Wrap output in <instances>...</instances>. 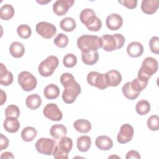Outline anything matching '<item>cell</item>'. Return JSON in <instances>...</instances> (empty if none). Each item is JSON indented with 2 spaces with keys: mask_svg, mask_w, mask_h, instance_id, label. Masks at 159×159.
<instances>
[{
  "mask_svg": "<svg viewBox=\"0 0 159 159\" xmlns=\"http://www.w3.org/2000/svg\"><path fill=\"white\" fill-rule=\"evenodd\" d=\"M37 134V132L34 127L28 126L25 127L21 132V138L24 141L29 142L35 139Z\"/></svg>",
  "mask_w": 159,
  "mask_h": 159,
  "instance_id": "obj_29",
  "label": "cell"
},
{
  "mask_svg": "<svg viewBox=\"0 0 159 159\" xmlns=\"http://www.w3.org/2000/svg\"><path fill=\"white\" fill-rule=\"evenodd\" d=\"M17 32L19 36L24 39L29 38L32 34L31 28L27 24H21L18 26Z\"/></svg>",
  "mask_w": 159,
  "mask_h": 159,
  "instance_id": "obj_35",
  "label": "cell"
},
{
  "mask_svg": "<svg viewBox=\"0 0 159 159\" xmlns=\"http://www.w3.org/2000/svg\"><path fill=\"white\" fill-rule=\"evenodd\" d=\"M159 2L158 0H143L141 3L142 12L147 14H153L158 9Z\"/></svg>",
  "mask_w": 159,
  "mask_h": 159,
  "instance_id": "obj_16",
  "label": "cell"
},
{
  "mask_svg": "<svg viewBox=\"0 0 159 159\" xmlns=\"http://www.w3.org/2000/svg\"><path fill=\"white\" fill-rule=\"evenodd\" d=\"M50 1H51V0H49V1H37V2L38 3L41 4H47V3H48V2H50Z\"/></svg>",
  "mask_w": 159,
  "mask_h": 159,
  "instance_id": "obj_48",
  "label": "cell"
},
{
  "mask_svg": "<svg viewBox=\"0 0 159 159\" xmlns=\"http://www.w3.org/2000/svg\"><path fill=\"white\" fill-rule=\"evenodd\" d=\"M118 2L124 6L128 9H133L137 7V0H123V1H118Z\"/></svg>",
  "mask_w": 159,
  "mask_h": 159,
  "instance_id": "obj_42",
  "label": "cell"
},
{
  "mask_svg": "<svg viewBox=\"0 0 159 159\" xmlns=\"http://www.w3.org/2000/svg\"><path fill=\"white\" fill-rule=\"evenodd\" d=\"M158 68L157 60L150 57H147L142 61V66L138 72L137 78L141 81L148 82V80L157 71Z\"/></svg>",
  "mask_w": 159,
  "mask_h": 159,
  "instance_id": "obj_3",
  "label": "cell"
},
{
  "mask_svg": "<svg viewBox=\"0 0 159 159\" xmlns=\"http://www.w3.org/2000/svg\"><path fill=\"white\" fill-rule=\"evenodd\" d=\"M101 37L92 35H83L78 38L77 46L83 53L98 50L102 47Z\"/></svg>",
  "mask_w": 159,
  "mask_h": 159,
  "instance_id": "obj_1",
  "label": "cell"
},
{
  "mask_svg": "<svg viewBox=\"0 0 159 159\" xmlns=\"http://www.w3.org/2000/svg\"><path fill=\"white\" fill-rule=\"evenodd\" d=\"M14 157L13 154L11 152H3L1 155V159H9V158H14Z\"/></svg>",
  "mask_w": 159,
  "mask_h": 159,
  "instance_id": "obj_46",
  "label": "cell"
},
{
  "mask_svg": "<svg viewBox=\"0 0 159 159\" xmlns=\"http://www.w3.org/2000/svg\"><path fill=\"white\" fill-rule=\"evenodd\" d=\"M18 83L25 91H30L35 89L37 81L36 78L30 72L24 71L18 75Z\"/></svg>",
  "mask_w": 159,
  "mask_h": 159,
  "instance_id": "obj_7",
  "label": "cell"
},
{
  "mask_svg": "<svg viewBox=\"0 0 159 159\" xmlns=\"http://www.w3.org/2000/svg\"><path fill=\"white\" fill-rule=\"evenodd\" d=\"M63 63L66 68H73L77 63V58L73 53H68L63 57Z\"/></svg>",
  "mask_w": 159,
  "mask_h": 159,
  "instance_id": "obj_38",
  "label": "cell"
},
{
  "mask_svg": "<svg viewBox=\"0 0 159 159\" xmlns=\"http://www.w3.org/2000/svg\"><path fill=\"white\" fill-rule=\"evenodd\" d=\"M96 146L101 150H109L113 146L112 140L106 135H101L95 140Z\"/></svg>",
  "mask_w": 159,
  "mask_h": 159,
  "instance_id": "obj_19",
  "label": "cell"
},
{
  "mask_svg": "<svg viewBox=\"0 0 159 159\" xmlns=\"http://www.w3.org/2000/svg\"><path fill=\"white\" fill-rule=\"evenodd\" d=\"M135 110L137 114L139 115H145L150 111V104L148 101L142 99L136 104Z\"/></svg>",
  "mask_w": 159,
  "mask_h": 159,
  "instance_id": "obj_33",
  "label": "cell"
},
{
  "mask_svg": "<svg viewBox=\"0 0 159 159\" xmlns=\"http://www.w3.org/2000/svg\"><path fill=\"white\" fill-rule=\"evenodd\" d=\"M14 15V9L11 4L3 5L0 9V17L2 20H7L11 19Z\"/></svg>",
  "mask_w": 159,
  "mask_h": 159,
  "instance_id": "obj_31",
  "label": "cell"
},
{
  "mask_svg": "<svg viewBox=\"0 0 159 159\" xmlns=\"http://www.w3.org/2000/svg\"><path fill=\"white\" fill-rule=\"evenodd\" d=\"M10 54L14 58H19L25 53V48L23 44L19 42H13L9 47Z\"/></svg>",
  "mask_w": 159,
  "mask_h": 159,
  "instance_id": "obj_23",
  "label": "cell"
},
{
  "mask_svg": "<svg viewBox=\"0 0 159 159\" xmlns=\"http://www.w3.org/2000/svg\"><path fill=\"white\" fill-rule=\"evenodd\" d=\"M127 52L131 57H139L143 53V45L140 42H132L128 45L127 47Z\"/></svg>",
  "mask_w": 159,
  "mask_h": 159,
  "instance_id": "obj_17",
  "label": "cell"
},
{
  "mask_svg": "<svg viewBox=\"0 0 159 159\" xmlns=\"http://www.w3.org/2000/svg\"><path fill=\"white\" fill-rule=\"evenodd\" d=\"M54 43L59 48H65L68 43V38L66 35L63 33H59L53 40Z\"/></svg>",
  "mask_w": 159,
  "mask_h": 159,
  "instance_id": "obj_36",
  "label": "cell"
},
{
  "mask_svg": "<svg viewBox=\"0 0 159 159\" xmlns=\"http://www.w3.org/2000/svg\"><path fill=\"white\" fill-rule=\"evenodd\" d=\"M134 133V130L131 125L129 124H123L120 127L119 132L117 136V142L121 144L129 142L133 137Z\"/></svg>",
  "mask_w": 159,
  "mask_h": 159,
  "instance_id": "obj_12",
  "label": "cell"
},
{
  "mask_svg": "<svg viewBox=\"0 0 159 159\" xmlns=\"http://www.w3.org/2000/svg\"><path fill=\"white\" fill-rule=\"evenodd\" d=\"M131 83V86L133 88V89L139 93H140L142 91H143L147 86L148 82H145L143 81L140 80L139 78H135L133 80Z\"/></svg>",
  "mask_w": 159,
  "mask_h": 159,
  "instance_id": "obj_40",
  "label": "cell"
},
{
  "mask_svg": "<svg viewBox=\"0 0 159 159\" xmlns=\"http://www.w3.org/2000/svg\"><path fill=\"white\" fill-rule=\"evenodd\" d=\"M53 155L55 158L57 159H60V158H63V159H68V154L65 153L63 152L58 147V145H57L56 148H55L53 152Z\"/></svg>",
  "mask_w": 159,
  "mask_h": 159,
  "instance_id": "obj_43",
  "label": "cell"
},
{
  "mask_svg": "<svg viewBox=\"0 0 159 159\" xmlns=\"http://www.w3.org/2000/svg\"><path fill=\"white\" fill-rule=\"evenodd\" d=\"M126 159H130V158H136V159H140V155L139 153L136 150H130L127 153Z\"/></svg>",
  "mask_w": 159,
  "mask_h": 159,
  "instance_id": "obj_45",
  "label": "cell"
},
{
  "mask_svg": "<svg viewBox=\"0 0 159 159\" xmlns=\"http://www.w3.org/2000/svg\"><path fill=\"white\" fill-rule=\"evenodd\" d=\"M75 129L80 133H88L91 129V124L89 121L86 119H81L75 120L73 123Z\"/></svg>",
  "mask_w": 159,
  "mask_h": 159,
  "instance_id": "obj_25",
  "label": "cell"
},
{
  "mask_svg": "<svg viewBox=\"0 0 159 159\" xmlns=\"http://www.w3.org/2000/svg\"><path fill=\"white\" fill-rule=\"evenodd\" d=\"M3 127L7 132L15 133L19 130L20 128V123L16 118L6 117L4 121Z\"/></svg>",
  "mask_w": 159,
  "mask_h": 159,
  "instance_id": "obj_20",
  "label": "cell"
},
{
  "mask_svg": "<svg viewBox=\"0 0 159 159\" xmlns=\"http://www.w3.org/2000/svg\"><path fill=\"white\" fill-rule=\"evenodd\" d=\"M80 19L90 31L98 32L101 29L102 22L92 9L86 8L82 10L80 14Z\"/></svg>",
  "mask_w": 159,
  "mask_h": 159,
  "instance_id": "obj_2",
  "label": "cell"
},
{
  "mask_svg": "<svg viewBox=\"0 0 159 159\" xmlns=\"http://www.w3.org/2000/svg\"><path fill=\"white\" fill-rule=\"evenodd\" d=\"M147 126L151 130L157 131L159 129V117L157 115L151 116L147 120Z\"/></svg>",
  "mask_w": 159,
  "mask_h": 159,
  "instance_id": "obj_39",
  "label": "cell"
},
{
  "mask_svg": "<svg viewBox=\"0 0 159 159\" xmlns=\"http://www.w3.org/2000/svg\"><path fill=\"white\" fill-rule=\"evenodd\" d=\"M81 58L83 62L88 65H93L99 60V53L97 50L90 51L86 53L81 52Z\"/></svg>",
  "mask_w": 159,
  "mask_h": 159,
  "instance_id": "obj_22",
  "label": "cell"
},
{
  "mask_svg": "<svg viewBox=\"0 0 159 159\" xmlns=\"http://www.w3.org/2000/svg\"><path fill=\"white\" fill-rule=\"evenodd\" d=\"M87 81L91 86L96 87L102 90L109 86L106 82L105 74L97 71L89 72L87 75Z\"/></svg>",
  "mask_w": 159,
  "mask_h": 159,
  "instance_id": "obj_8",
  "label": "cell"
},
{
  "mask_svg": "<svg viewBox=\"0 0 159 159\" xmlns=\"http://www.w3.org/2000/svg\"><path fill=\"white\" fill-rule=\"evenodd\" d=\"M9 145V140L8 139L4 136L2 134H1V139H0V150H3Z\"/></svg>",
  "mask_w": 159,
  "mask_h": 159,
  "instance_id": "obj_44",
  "label": "cell"
},
{
  "mask_svg": "<svg viewBox=\"0 0 159 159\" xmlns=\"http://www.w3.org/2000/svg\"><path fill=\"white\" fill-rule=\"evenodd\" d=\"M43 114L44 116L53 121L61 120L63 117L61 111L56 104H47L43 108Z\"/></svg>",
  "mask_w": 159,
  "mask_h": 159,
  "instance_id": "obj_11",
  "label": "cell"
},
{
  "mask_svg": "<svg viewBox=\"0 0 159 159\" xmlns=\"http://www.w3.org/2000/svg\"><path fill=\"white\" fill-rule=\"evenodd\" d=\"M102 42V49L107 52H112L121 48L125 43V37L120 34L112 35L106 34L101 37Z\"/></svg>",
  "mask_w": 159,
  "mask_h": 159,
  "instance_id": "obj_4",
  "label": "cell"
},
{
  "mask_svg": "<svg viewBox=\"0 0 159 159\" xmlns=\"http://www.w3.org/2000/svg\"><path fill=\"white\" fill-rule=\"evenodd\" d=\"M42 104V99L39 95L32 94L28 96L25 99V104L27 107L32 110L37 109Z\"/></svg>",
  "mask_w": 159,
  "mask_h": 159,
  "instance_id": "obj_24",
  "label": "cell"
},
{
  "mask_svg": "<svg viewBox=\"0 0 159 159\" xmlns=\"http://www.w3.org/2000/svg\"><path fill=\"white\" fill-rule=\"evenodd\" d=\"M74 3L73 0H57L53 4V11L56 15L63 16L67 13Z\"/></svg>",
  "mask_w": 159,
  "mask_h": 159,
  "instance_id": "obj_13",
  "label": "cell"
},
{
  "mask_svg": "<svg viewBox=\"0 0 159 159\" xmlns=\"http://www.w3.org/2000/svg\"><path fill=\"white\" fill-rule=\"evenodd\" d=\"M123 19L122 17L116 13L109 14L106 20L107 27L111 30H119L122 25Z\"/></svg>",
  "mask_w": 159,
  "mask_h": 159,
  "instance_id": "obj_14",
  "label": "cell"
},
{
  "mask_svg": "<svg viewBox=\"0 0 159 159\" xmlns=\"http://www.w3.org/2000/svg\"><path fill=\"white\" fill-rule=\"evenodd\" d=\"M60 94L59 88L54 84H48L43 90V95L48 99H55Z\"/></svg>",
  "mask_w": 159,
  "mask_h": 159,
  "instance_id": "obj_26",
  "label": "cell"
},
{
  "mask_svg": "<svg viewBox=\"0 0 159 159\" xmlns=\"http://www.w3.org/2000/svg\"><path fill=\"white\" fill-rule=\"evenodd\" d=\"M1 105H3V104L6 101V95L3 90L1 89Z\"/></svg>",
  "mask_w": 159,
  "mask_h": 159,
  "instance_id": "obj_47",
  "label": "cell"
},
{
  "mask_svg": "<svg viewBox=\"0 0 159 159\" xmlns=\"http://www.w3.org/2000/svg\"><path fill=\"white\" fill-rule=\"evenodd\" d=\"M106 82L108 86H117L122 81V76L119 71L116 70H111L105 74Z\"/></svg>",
  "mask_w": 159,
  "mask_h": 159,
  "instance_id": "obj_15",
  "label": "cell"
},
{
  "mask_svg": "<svg viewBox=\"0 0 159 159\" xmlns=\"http://www.w3.org/2000/svg\"><path fill=\"white\" fill-rule=\"evenodd\" d=\"M60 82L62 86L65 88L71 86L75 82L74 76L70 73H65L60 76Z\"/></svg>",
  "mask_w": 159,
  "mask_h": 159,
  "instance_id": "obj_34",
  "label": "cell"
},
{
  "mask_svg": "<svg viewBox=\"0 0 159 159\" xmlns=\"http://www.w3.org/2000/svg\"><path fill=\"white\" fill-rule=\"evenodd\" d=\"M59 61L56 56L50 55L43 60L38 67L39 74L43 77L51 76L58 67Z\"/></svg>",
  "mask_w": 159,
  "mask_h": 159,
  "instance_id": "obj_5",
  "label": "cell"
},
{
  "mask_svg": "<svg viewBox=\"0 0 159 159\" xmlns=\"http://www.w3.org/2000/svg\"><path fill=\"white\" fill-rule=\"evenodd\" d=\"M91 145V138L88 135H82L77 139V148L82 152L88 151Z\"/></svg>",
  "mask_w": 159,
  "mask_h": 159,
  "instance_id": "obj_27",
  "label": "cell"
},
{
  "mask_svg": "<svg viewBox=\"0 0 159 159\" xmlns=\"http://www.w3.org/2000/svg\"><path fill=\"white\" fill-rule=\"evenodd\" d=\"M35 30L39 35L46 39H52L57 33L56 27L53 24L45 21L37 23Z\"/></svg>",
  "mask_w": 159,
  "mask_h": 159,
  "instance_id": "obj_9",
  "label": "cell"
},
{
  "mask_svg": "<svg viewBox=\"0 0 159 159\" xmlns=\"http://www.w3.org/2000/svg\"><path fill=\"white\" fill-rule=\"evenodd\" d=\"M0 84L2 86H9L13 82V75L11 72L8 71L6 67L3 63H0Z\"/></svg>",
  "mask_w": 159,
  "mask_h": 159,
  "instance_id": "obj_18",
  "label": "cell"
},
{
  "mask_svg": "<svg viewBox=\"0 0 159 159\" xmlns=\"http://www.w3.org/2000/svg\"><path fill=\"white\" fill-rule=\"evenodd\" d=\"M58 146L59 148L65 153L68 154L73 147V141L71 138L68 137H63L60 139Z\"/></svg>",
  "mask_w": 159,
  "mask_h": 159,
  "instance_id": "obj_32",
  "label": "cell"
},
{
  "mask_svg": "<svg viewBox=\"0 0 159 159\" xmlns=\"http://www.w3.org/2000/svg\"><path fill=\"white\" fill-rule=\"evenodd\" d=\"M122 91L123 94L126 98L130 100L135 99L140 94V93L135 91L131 86L130 81L127 82L122 88Z\"/></svg>",
  "mask_w": 159,
  "mask_h": 159,
  "instance_id": "obj_28",
  "label": "cell"
},
{
  "mask_svg": "<svg viewBox=\"0 0 159 159\" xmlns=\"http://www.w3.org/2000/svg\"><path fill=\"white\" fill-rule=\"evenodd\" d=\"M57 145L56 140L48 138H40L35 143V147L37 151L43 155H51Z\"/></svg>",
  "mask_w": 159,
  "mask_h": 159,
  "instance_id": "obj_6",
  "label": "cell"
},
{
  "mask_svg": "<svg viewBox=\"0 0 159 159\" xmlns=\"http://www.w3.org/2000/svg\"><path fill=\"white\" fill-rule=\"evenodd\" d=\"M5 116L17 119L20 116V109L14 104L9 105L5 109Z\"/></svg>",
  "mask_w": 159,
  "mask_h": 159,
  "instance_id": "obj_37",
  "label": "cell"
},
{
  "mask_svg": "<svg viewBox=\"0 0 159 159\" xmlns=\"http://www.w3.org/2000/svg\"><path fill=\"white\" fill-rule=\"evenodd\" d=\"M67 134V129L63 124L53 125L50 129V134L55 139H60Z\"/></svg>",
  "mask_w": 159,
  "mask_h": 159,
  "instance_id": "obj_21",
  "label": "cell"
},
{
  "mask_svg": "<svg viewBox=\"0 0 159 159\" xmlns=\"http://www.w3.org/2000/svg\"><path fill=\"white\" fill-rule=\"evenodd\" d=\"M81 86L76 81L71 86L65 88L62 93L63 101L66 104L73 103L81 93Z\"/></svg>",
  "mask_w": 159,
  "mask_h": 159,
  "instance_id": "obj_10",
  "label": "cell"
},
{
  "mask_svg": "<svg viewBox=\"0 0 159 159\" xmlns=\"http://www.w3.org/2000/svg\"><path fill=\"white\" fill-rule=\"evenodd\" d=\"M60 26L63 30L69 32L75 30L76 27V24L73 18L66 17L60 21Z\"/></svg>",
  "mask_w": 159,
  "mask_h": 159,
  "instance_id": "obj_30",
  "label": "cell"
},
{
  "mask_svg": "<svg viewBox=\"0 0 159 159\" xmlns=\"http://www.w3.org/2000/svg\"><path fill=\"white\" fill-rule=\"evenodd\" d=\"M149 47L152 52L155 54H159V38L154 36L149 41Z\"/></svg>",
  "mask_w": 159,
  "mask_h": 159,
  "instance_id": "obj_41",
  "label": "cell"
}]
</instances>
